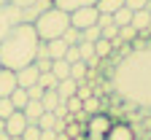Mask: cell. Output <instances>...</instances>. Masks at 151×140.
<instances>
[{
	"instance_id": "obj_31",
	"label": "cell",
	"mask_w": 151,
	"mask_h": 140,
	"mask_svg": "<svg viewBox=\"0 0 151 140\" xmlns=\"http://www.w3.org/2000/svg\"><path fill=\"white\" fill-rule=\"evenodd\" d=\"M22 137L24 140H41V127H38V124H27L24 132H22Z\"/></svg>"
},
{
	"instance_id": "obj_6",
	"label": "cell",
	"mask_w": 151,
	"mask_h": 140,
	"mask_svg": "<svg viewBox=\"0 0 151 140\" xmlns=\"http://www.w3.org/2000/svg\"><path fill=\"white\" fill-rule=\"evenodd\" d=\"M97 16H100V11L94 8V6L76 8V11H70V24H73L76 30H86V27H92V24H97Z\"/></svg>"
},
{
	"instance_id": "obj_10",
	"label": "cell",
	"mask_w": 151,
	"mask_h": 140,
	"mask_svg": "<svg viewBox=\"0 0 151 140\" xmlns=\"http://www.w3.org/2000/svg\"><path fill=\"white\" fill-rule=\"evenodd\" d=\"M105 140H135V132H132L129 124H111V129L105 132Z\"/></svg>"
},
{
	"instance_id": "obj_11",
	"label": "cell",
	"mask_w": 151,
	"mask_h": 140,
	"mask_svg": "<svg viewBox=\"0 0 151 140\" xmlns=\"http://www.w3.org/2000/svg\"><path fill=\"white\" fill-rule=\"evenodd\" d=\"M111 116H105V113H94V116H89V132H94V135H105L108 129H111Z\"/></svg>"
},
{
	"instance_id": "obj_26",
	"label": "cell",
	"mask_w": 151,
	"mask_h": 140,
	"mask_svg": "<svg viewBox=\"0 0 151 140\" xmlns=\"http://www.w3.org/2000/svg\"><path fill=\"white\" fill-rule=\"evenodd\" d=\"M62 41H65L68 46H78V43H81V30H76V27L70 24V27L65 30V35H62Z\"/></svg>"
},
{
	"instance_id": "obj_30",
	"label": "cell",
	"mask_w": 151,
	"mask_h": 140,
	"mask_svg": "<svg viewBox=\"0 0 151 140\" xmlns=\"http://www.w3.org/2000/svg\"><path fill=\"white\" fill-rule=\"evenodd\" d=\"M84 113H86V116H94V113H100V100L94 97V94H92L89 100H84Z\"/></svg>"
},
{
	"instance_id": "obj_15",
	"label": "cell",
	"mask_w": 151,
	"mask_h": 140,
	"mask_svg": "<svg viewBox=\"0 0 151 140\" xmlns=\"http://www.w3.org/2000/svg\"><path fill=\"white\" fill-rule=\"evenodd\" d=\"M46 46H49V57H51V59H65V54H68V43L62 41V38L46 41Z\"/></svg>"
},
{
	"instance_id": "obj_12",
	"label": "cell",
	"mask_w": 151,
	"mask_h": 140,
	"mask_svg": "<svg viewBox=\"0 0 151 140\" xmlns=\"http://www.w3.org/2000/svg\"><path fill=\"white\" fill-rule=\"evenodd\" d=\"M22 113H24V118L30 124H38V118L43 116V103H41V100H30V103L22 108Z\"/></svg>"
},
{
	"instance_id": "obj_28",
	"label": "cell",
	"mask_w": 151,
	"mask_h": 140,
	"mask_svg": "<svg viewBox=\"0 0 151 140\" xmlns=\"http://www.w3.org/2000/svg\"><path fill=\"white\" fill-rule=\"evenodd\" d=\"M54 124H57L54 111H43V116L38 118V127H41V129H54Z\"/></svg>"
},
{
	"instance_id": "obj_5",
	"label": "cell",
	"mask_w": 151,
	"mask_h": 140,
	"mask_svg": "<svg viewBox=\"0 0 151 140\" xmlns=\"http://www.w3.org/2000/svg\"><path fill=\"white\" fill-rule=\"evenodd\" d=\"M11 6H16V8H22L24 11V22H35L38 16H41L46 8H51L54 6V0H8Z\"/></svg>"
},
{
	"instance_id": "obj_42",
	"label": "cell",
	"mask_w": 151,
	"mask_h": 140,
	"mask_svg": "<svg viewBox=\"0 0 151 140\" xmlns=\"http://www.w3.org/2000/svg\"><path fill=\"white\" fill-rule=\"evenodd\" d=\"M57 140H73V137H70L68 132H57Z\"/></svg>"
},
{
	"instance_id": "obj_13",
	"label": "cell",
	"mask_w": 151,
	"mask_h": 140,
	"mask_svg": "<svg viewBox=\"0 0 151 140\" xmlns=\"http://www.w3.org/2000/svg\"><path fill=\"white\" fill-rule=\"evenodd\" d=\"M76 89H78V81H76V78H62V81L57 84V94H60V100L76 97Z\"/></svg>"
},
{
	"instance_id": "obj_19",
	"label": "cell",
	"mask_w": 151,
	"mask_h": 140,
	"mask_svg": "<svg viewBox=\"0 0 151 140\" xmlns=\"http://www.w3.org/2000/svg\"><path fill=\"white\" fill-rule=\"evenodd\" d=\"M11 103H14V108H16V111H22V108L30 103V97H27V89H24V86H16V89L11 92Z\"/></svg>"
},
{
	"instance_id": "obj_9",
	"label": "cell",
	"mask_w": 151,
	"mask_h": 140,
	"mask_svg": "<svg viewBox=\"0 0 151 140\" xmlns=\"http://www.w3.org/2000/svg\"><path fill=\"white\" fill-rule=\"evenodd\" d=\"M38 75H41V70H38L35 65H24L22 70H16V84L19 86H35L38 84Z\"/></svg>"
},
{
	"instance_id": "obj_14",
	"label": "cell",
	"mask_w": 151,
	"mask_h": 140,
	"mask_svg": "<svg viewBox=\"0 0 151 140\" xmlns=\"http://www.w3.org/2000/svg\"><path fill=\"white\" fill-rule=\"evenodd\" d=\"M148 22H151V11L148 8H143V11H132V27H135L138 32H146L148 30Z\"/></svg>"
},
{
	"instance_id": "obj_29",
	"label": "cell",
	"mask_w": 151,
	"mask_h": 140,
	"mask_svg": "<svg viewBox=\"0 0 151 140\" xmlns=\"http://www.w3.org/2000/svg\"><path fill=\"white\" fill-rule=\"evenodd\" d=\"M14 111H16V108H14V103H11V97H0V118H3V121H6Z\"/></svg>"
},
{
	"instance_id": "obj_27",
	"label": "cell",
	"mask_w": 151,
	"mask_h": 140,
	"mask_svg": "<svg viewBox=\"0 0 151 140\" xmlns=\"http://www.w3.org/2000/svg\"><path fill=\"white\" fill-rule=\"evenodd\" d=\"M57 84L60 81H57L54 73H41L38 75V86H43V89H57Z\"/></svg>"
},
{
	"instance_id": "obj_44",
	"label": "cell",
	"mask_w": 151,
	"mask_h": 140,
	"mask_svg": "<svg viewBox=\"0 0 151 140\" xmlns=\"http://www.w3.org/2000/svg\"><path fill=\"white\" fill-rule=\"evenodd\" d=\"M0 140H11V135H8L6 129H0Z\"/></svg>"
},
{
	"instance_id": "obj_23",
	"label": "cell",
	"mask_w": 151,
	"mask_h": 140,
	"mask_svg": "<svg viewBox=\"0 0 151 140\" xmlns=\"http://www.w3.org/2000/svg\"><path fill=\"white\" fill-rule=\"evenodd\" d=\"M86 75H89V67H86L84 59H81V62H73V65H70V78H76V81H84Z\"/></svg>"
},
{
	"instance_id": "obj_45",
	"label": "cell",
	"mask_w": 151,
	"mask_h": 140,
	"mask_svg": "<svg viewBox=\"0 0 151 140\" xmlns=\"http://www.w3.org/2000/svg\"><path fill=\"white\" fill-rule=\"evenodd\" d=\"M11 140H24V137H22V135H19V137H11Z\"/></svg>"
},
{
	"instance_id": "obj_8",
	"label": "cell",
	"mask_w": 151,
	"mask_h": 140,
	"mask_svg": "<svg viewBox=\"0 0 151 140\" xmlns=\"http://www.w3.org/2000/svg\"><path fill=\"white\" fill-rule=\"evenodd\" d=\"M16 70L0 67V97H11V92L16 89Z\"/></svg>"
},
{
	"instance_id": "obj_34",
	"label": "cell",
	"mask_w": 151,
	"mask_h": 140,
	"mask_svg": "<svg viewBox=\"0 0 151 140\" xmlns=\"http://www.w3.org/2000/svg\"><path fill=\"white\" fill-rule=\"evenodd\" d=\"M76 97H78L81 103H84V100H89V97H92V86H89V84H84V81H78V89H76Z\"/></svg>"
},
{
	"instance_id": "obj_4",
	"label": "cell",
	"mask_w": 151,
	"mask_h": 140,
	"mask_svg": "<svg viewBox=\"0 0 151 140\" xmlns=\"http://www.w3.org/2000/svg\"><path fill=\"white\" fill-rule=\"evenodd\" d=\"M19 24H24V11L11 6V3H3L0 6V41H3L11 30H16Z\"/></svg>"
},
{
	"instance_id": "obj_16",
	"label": "cell",
	"mask_w": 151,
	"mask_h": 140,
	"mask_svg": "<svg viewBox=\"0 0 151 140\" xmlns=\"http://www.w3.org/2000/svg\"><path fill=\"white\" fill-rule=\"evenodd\" d=\"M97 0H54V6L57 8H62V11H76V8H86V6H94Z\"/></svg>"
},
{
	"instance_id": "obj_20",
	"label": "cell",
	"mask_w": 151,
	"mask_h": 140,
	"mask_svg": "<svg viewBox=\"0 0 151 140\" xmlns=\"http://www.w3.org/2000/svg\"><path fill=\"white\" fill-rule=\"evenodd\" d=\"M138 35H140V32L132 27V24H124V27H119V35H116V38L127 46V43H135V41H138Z\"/></svg>"
},
{
	"instance_id": "obj_37",
	"label": "cell",
	"mask_w": 151,
	"mask_h": 140,
	"mask_svg": "<svg viewBox=\"0 0 151 140\" xmlns=\"http://www.w3.org/2000/svg\"><path fill=\"white\" fill-rule=\"evenodd\" d=\"M43 92H46V89L38 86V84H35V86H27V97H30V100H43Z\"/></svg>"
},
{
	"instance_id": "obj_3",
	"label": "cell",
	"mask_w": 151,
	"mask_h": 140,
	"mask_svg": "<svg viewBox=\"0 0 151 140\" xmlns=\"http://www.w3.org/2000/svg\"><path fill=\"white\" fill-rule=\"evenodd\" d=\"M32 27H35V32H38V38H41V41H54V38H62L65 30L70 27V14L62 11V8H57V6H51V8H46V11L32 22Z\"/></svg>"
},
{
	"instance_id": "obj_21",
	"label": "cell",
	"mask_w": 151,
	"mask_h": 140,
	"mask_svg": "<svg viewBox=\"0 0 151 140\" xmlns=\"http://www.w3.org/2000/svg\"><path fill=\"white\" fill-rule=\"evenodd\" d=\"M41 103H43V111H57V105H60L62 100H60V94H57V89H46Z\"/></svg>"
},
{
	"instance_id": "obj_24",
	"label": "cell",
	"mask_w": 151,
	"mask_h": 140,
	"mask_svg": "<svg viewBox=\"0 0 151 140\" xmlns=\"http://www.w3.org/2000/svg\"><path fill=\"white\" fill-rule=\"evenodd\" d=\"M94 54H97L100 59H108V57L113 54V46H111V41H105V38H100V41L94 43Z\"/></svg>"
},
{
	"instance_id": "obj_32",
	"label": "cell",
	"mask_w": 151,
	"mask_h": 140,
	"mask_svg": "<svg viewBox=\"0 0 151 140\" xmlns=\"http://www.w3.org/2000/svg\"><path fill=\"white\" fill-rule=\"evenodd\" d=\"M78 51H81V59H84V62L92 59V57H97V54H94V43H86V41L78 43Z\"/></svg>"
},
{
	"instance_id": "obj_35",
	"label": "cell",
	"mask_w": 151,
	"mask_h": 140,
	"mask_svg": "<svg viewBox=\"0 0 151 140\" xmlns=\"http://www.w3.org/2000/svg\"><path fill=\"white\" fill-rule=\"evenodd\" d=\"M148 3L151 0H124V6L129 11H143V8H148Z\"/></svg>"
},
{
	"instance_id": "obj_17",
	"label": "cell",
	"mask_w": 151,
	"mask_h": 140,
	"mask_svg": "<svg viewBox=\"0 0 151 140\" xmlns=\"http://www.w3.org/2000/svg\"><path fill=\"white\" fill-rule=\"evenodd\" d=\"M51 73L57 75V81L70 78V62H68V59H54V62H51Z\"/></svg>"
},
{
	"instance_id": "obj_41",
	"label": "cell",
	"mask_w": 151,
	"mask_h": 140,
	"mask_svg": "<svg viewBox=\"0 0 151 140\" xmlns=\"http://www.w3.org/2000/svg\"><path fill=\"white\" fill-rule=\"evenodd\" d=\"M41 140H57V132L54 129H41Z\"/></svg>"
},
{
	"instance_id": "obj_25",
	"label": "cell",
	"mask_w": 151,
	"mask_h": 140,
	"mask_svg": "<svg viewBox=\"0 0 151 140\" xmlns=\"http://www.w3.org/2000/svg\"><path fill=\"white\" fill-rule=\"evenodd\" d=\"M113 22H116V27H124V24H129V22H132V11H129L127 6H122L116 14H113Z\"/></svg>"
},
{
	"instance_id": "obj_18",
	"label": "cell",
	"mask_w": 151,
	"mask_h": 140,
	"mask_svg": "<svg viewBox=\"0 0 151 140\" xmlns=\"http://www.w3.org/2000/svg\"><path fill=\"white\" fill-rule=\"evenodd\" d=\"M122 6H124V0H97V3H94V8L100 14H116Z\"/></svg>"
},
{
	"instance_id": "obj_2",
	"label": "cell",
	"mask_w": 151,
	"mask_h": 140,
	"mask_svg": "<svg viewBox=\"0 0 151 140\" xmlns=\"http://www.w3.org/2000/svg\"><path fill=\"white\" fill-rule=\"evenodd\" d=\"M38 43H41V38H38L35 27L30 22L19 24L16 30H11L3 41H0V67L22 70L24 65H32Z\"/></svg>"
},
{
	"instance_id": "obj_1",
	"label": "cell",
	"mask_w": 151,
	"mask_h": 140,
	"mask_svg": "<svg viewBox=\"0 0 151 140\" xmlns=\"http://www.w3.org/2000/svg\"><path fill=\"white\" fill-rule=\"evenodd\" d=\"M113 89L129 105L151 108V46L129 49L113 67Z\"/></svg>"
},
{
	"instance_id": "obj_22",
	"label": "cell",
	"mask_w": 151,
	"mask_h": 140,
	"mask_svg": "<svg viewBox=\"0 0 151 140\" xmlns=\"http://www.w3.org/2000/svg\"><path fill=\"white\" fill-rule=\"evenodd\" d=\"M100 38H103V30H100L97 24H92V27L81 30V41H86V43H97Z\"/></svg>"
},
{
	"instance_id": "obj_33",
	"label": "cell",
	"mask_w": 151,
	"mask_h": 140,
	"mask_svg": "<svg viewBox=\"0 0 151 140\" xmlns=\"http://www.w3.org/2000/svg\"><path fill=\"white\" fill-rule=\"evenodd\" d=\"M65 105H68V113H73V116L84 111V103H81L78 97H70V100H65Z\"/></svg>"
},
{
	"instance_id": "obj_36",
	"label": "cell",
	"mask_w": 151,
	"mask_h": 140,
	"mask_svg": "<svg viewBox=\"0 0 151 140\" xmlns=\"http://www.w3.org/2000/svg\"><path fill=\"white\" fill-rule=\"evenodd\" d=\"M65 59L73 65V62H81V51H78V46H68V54H65Z\"/></svg>"
},
{
	"instance_id": "obj_39",
	"label": "cell",
	"mask_w": 151,
	"mask_h": 140,
	"mask_svg": "<svg viewBox=\"0 0 151 140\" xmlns=\"http://www.w3.org/2000/svg\"><path fill=\"white\" fill-rule=\"evenodd\" d=\"M51 62H54V59H35L32 65L41 70V73H51Z\"/></svg>"
},
{
	"instance_id": "obj_46",
	"label": "cell",
	"mask_w": 151,
	"mask_h": 140,
	"mask_svg": "<svg viewBox=\"0 0 151 140\" xmlns=\"http://www.w3.org/2000/svg\"><path fill=\"white\" fill-rule=\"evenodd\" d=\"M3 3H8V0H0V6H3Z\"/></svg>"
},
{
	"instance_id": "obj_43",
	"label": "cell",
	"mask_w": 151,
	"mask_h": 140,
	"mask_svg": "<svg viewBox=\"0 0 151 140\" xmlns=\"http://www.w3.org/2000/svg\"><path fill=\"white\" fill-rule=\"evenodd\" d=\"M86 140H105V135H94V132H89V137Z\"/></svg>"
},
{
	"instance_id": "obj_40",
	"label": "cell",
	"mask_w": 151,
	"mask_h": 140,
	"mask_svg": "<svg viewBox=\"0 0 151 140\" xmlns=\"http://www.w3.org/2000/svg\"><path fill=\"white\" fill-rule=\"evenodd\" d=\"M116 35H119V27H116V24H108V27H103V38H105V41H113Z\"/></svg>"
},
{
	"instance_id": "obj_47",
	"label": "cell",
	"mask_w": 151,
	"mask_h": 140,
	"mask_svg": "<svg viewBox=\"0 0 151 140\" xmlns=\"http://www.w3.org/2000/svg\"><path fill=\"white\" fill-rule=\"evenodd\" d=\"M148 11H151V3H148Z\"/></svg>"
},
{
	"instance_id": "obj_38",
	"label": "cell",
	"mask_w": 151,
	"mask_h": 140,
	"mask_svg": "<svg viewBox=\"0 0 151 140\" xmlns=\"http://www.w3.org/2000/svg\"><path fill=\"white\" fill-rule=\"evenodd\" d=\"M35 59H51V57H49V46H46V41L38 43V49H35Z\"/></svg>"
},
{
	"instance_id": "obj_7",
	"label": "cell",
	"mask_w": 151,
	"mask_h": 140,
	"mask_svg": "<svg viewBox=\"0 0 151 140\" xmlns=\"http://www.w3.org/2000/svg\"><path fill=\"white\" fill-rule=\"evenodd\" d=\"M27 124H30V121L24 118V113H22V111H14V113L6 118V132H8L11 137H19V135L24 132V127H27Z\"/></svg>"
}]
</instances>
